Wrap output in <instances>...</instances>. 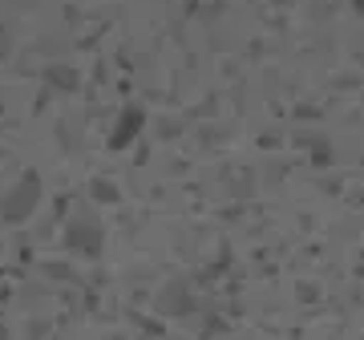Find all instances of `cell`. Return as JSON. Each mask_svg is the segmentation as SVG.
Wrapping results in <instances>:
<instances>
[{
	"label": "cell",
	"mask_w": 364,
	"mask_h": 340,
	"mask_svg": "<svg viewBox=\"0 0 364 340\" xmlns=\"http://www.w3.org/2000/svg\"><path fill=\"white\" fill-rule=\"evenodd\" d=\"M37 198H41V179H37V174H25L21 186L0 203V215H4V219H25L28 211L37 207Z\"/></svg>",
	"instance_id": "6da1fadb"
},
{
	"label": "cell",
	"mask_w": 364,
	"mask_h": 340,
	"mask_svg": "<svg viewBox=\"0 0 364 340\" xmlns=\"http://www.w3.org/2000/svg\"><path fill=\"white\" fill-rule=\"evenodd\" d=\"M138 126H142V110H126L122 114V130L114 134V146H126V138H134Z\"/></svg>",
	"instance_id": "7a4b0ae2"
}]
</instances>
